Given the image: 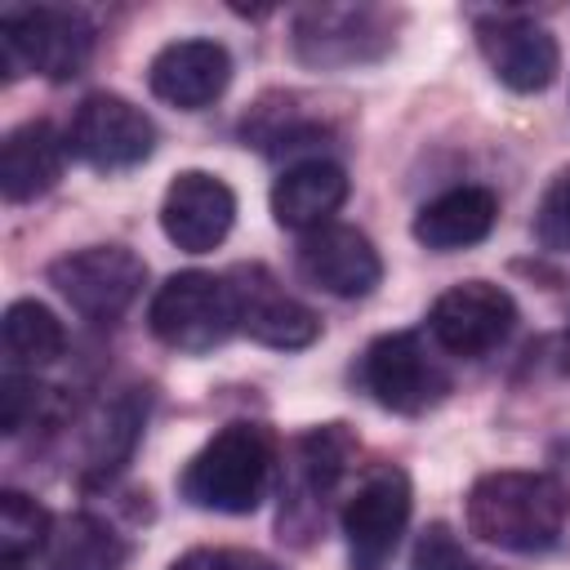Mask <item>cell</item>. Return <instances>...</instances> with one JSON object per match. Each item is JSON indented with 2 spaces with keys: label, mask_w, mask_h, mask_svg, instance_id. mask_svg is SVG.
I'll return each instance as SVG.
<instances>
[{
  "label": "cell",
  "mask_w": 570,
  "mask_h": 570,
  "mask_svg": "<svg viewBox=\"0 0 570 570\" xmlns=\"http://www.w3.org/2000/svg\"><path fill=\"white\" fill-rule=\"evenodd\" d=\"M169 570H232V548H196L178 557Z\"/></svg>",
  "instance_id": "27"
},
{
  "label": "cell",
  "mask_w": 570,
  "mask_h": 570,
  "mask_svg": "<svg viewBox=\"0 0 570 570\" xmlns=\"http://www.w3.org/2000/svg\"><path fill=\"white\" fill-rule=\"evenodd\" d=\"M361 387L392 414H423L450 392V374L414 330H396L365 347Z\"/></svg>",
  "instance_id": "7"
},
{
  "label": "cell",
  "mask_w": 570,
  "mask_h": 570,
  "mask_svg": "<svg viewBox=\"0 0 570 570\" xmlns=\"http://www.w3.org/2000/svg\"><path fill=\"white\" fill-rule=\"evenodd\" d=\"M58 401V387H40L36 379L9 370L0 383V432L18 436L27 428V419H45V410Z\"/></svg>",
  "instance_id": "24"
},
{
  "label": "cell",
  "mask_w": 570,
  "mask_h": 570,
  "mask_svg": "<svg viewBox=\"0 0 570 570\" xmlns=\"http://www.w3.org/2000/svg\"><path fill=\"white\" fill-rule=\"evenodd\" d=\"M347 200V174L334 160H298L272 183V218L289 232H316L325 227L338 205Z\"/></svg>",
  "instance_id": "18"
},
{
  "label": "cell",
  "mask_w": 570,
  "mask_h": 570,
  "mask_svg": "<svg viewBox=\"0 0 570 570\" xmlns=\"http://www.w3.org/2000/svg\"><path fill=\"white\" fill-rule=\"evenodd\" d=\"M476 45L490 62V71L512 89V94H539L557 80L561 71V49L557 36L521 13H494L476 22Z\"/></svg>",
  "instance_id": "13"
},
{
  "label": "cell",
  "mask_w": 570,
  "mask_h": 570,
  "mask_svg": "<svg viewBox=\"0 0 570 570\" xmlns=\"http://www.w3.org/2000/svg\"><path fill=\"white\" fill-rule=\"evenodd\" d=\"M49 534H53V517L31 494L22 490L0 494V561L27 566V557L49 548Z\"/></svg>",
  "instance_id": "22"
},
{
  "label": "cell",
  "mask_w": 570,
  "mask_h": 570,
  "mask_svg": "<svg viewBox=\"0 0 570 570\" xmlns=\"http://www.w3.org/2000/svg\"><path fill=\"white\" fill-rule=\"evenodd\" d=\"M227 285H232V298H236V321L254 343L294 352V347H307L321 334L316 312L303 307L294 294H285V285L267 267H258V263L245 267L240 263V267H232Z\"/></svg>",
  "instance_id": "12"
},
{
  "label": "cell",
  "mask_w": 570,
  "mask_h": 570,
  "mask_svg": "<svg viewBox=\"0 0 570 570\" xmlns=\"http://www.w3.org/2000/svg\"><path fill=\"white\" fill-rule=\"evenodd\" d=\"M227 80H232V53L218 40H174L147 67L151 94L178 111L209 107L214 98H223Z\"/></svg>",
  "instance_id": "16"
},
{
  "label": "cell",
  "mask_w": 570,
  "mask_h": 570,
  "mask_svg": "<svg viewBox=\"0 0 570 570\" xmlns=\"http://www.w3.org/2000/svg\"><path fill=\"white\" fill-rule=\"evenodd\" d=\"M356 454V441L343 423L312 428L294 441L289 450V481H285V503H281V539H307L325 521V499L343 481L347 463Z\"/></svg>",
  "instance_id": "8"
},
{
  "label": "cell",
  "mask_w": 570,
  "mask_h": 570,
  "mask_svg": "<svg viewBox=\"0 0 570 570\" xmlns=\"http://www.w3.org/2000/svg\"><path fill=\"white\" fill-rule=\"evenodd\" d=\"M276 468V436L263 423L236 419L218 428L183 468L178 494L200 512L245 517L263 503Z\"/></svg>",
  "instance_id": "2"
},
{
  "label": "cell",
  "mask_w": 570,
  "mask_h": 570,
  "mask_svg": "<svg viewBox=\"0 0 570 570\" xmlns=\"http://www.w3.org/2000/svg\"><path fill=\"white\" fill-rule=\"evenodd\" d=\"M534 240L552 254H570V169H561L534 209Z\"/></svg>",
  "instance_id": "25"
},
{
  "label": "cell",
  "mask_w": 570,
  "mask_h": 570,
  "mask_svg": "<svg viewBox=\"0 0 570 570\" xmlns=\"http://www.w3.org/2000/svg\"><path fill=\"white\" fill-rule=\"evenodd\" d=\"M62 160H67V138H58V129L49 120H27V125L9 129L4 142H0V191H4V200L22 205V200L45 196L62 178Z\"/></svg>",
  "instance_id": "17"
},
{
  "label": "cell",
  "mask_w": 570,
  "mask_h": 570,
  "mask_svg": "<svg viewBox=\"0 0 570 570\" xmlns=\"http://www.w3.org/2000/svg\"><path fill=\"white\" fill-rule=\"evenodd\" d=\"M142 410H147V405H138V396H120V401L107 410L102 428L94 432V450H89V468H94L98 476L116 472V468L129 459V450H134V441H138V428H142Z\"/></svg>",
  "instance_id": "23"
},
{
  "label": "cell",
  "mask_w": 570,
  "mask_h": 570,
  "mask_svg": "<svg viewBox=\"0 0 570 570\" xmlns=\"http://www.w3.org/2000/svg\"><path fill=\"white\" fill-rule=\"evenodd\" d=\"M392 49V22L370 4H312L294 18V58L316 71L374 62Z\"/></svg>",
  "instance_id": "9"
},
{
  "label": "cell",
  "mask_w": 570,
  "mask_h": 570,
  "mask_svg": "<svg viewBox=\"0 0 570 570\" xmlns=\"http://www.w3.org/2000/svg\"><path fill=\"white\" fill-rule=\"evenodd\" d=\"M232 570H281V566L258 552H232Z\"/></svg>",
  "instance_id": "28"
},
{
  "label": "cell",
  "mask_w": 570,
  "mask_h": 570,
  "mask_svg": "<svg viewBox=\"0 0 570 570\" xmlns=\"http://www.w3.org/2000/svg\"><path fill=\"white\" fill-rule=\"evenodd\" d=\"M94 58V27L80 9L27 4L0 13V62L4 76L36 71L45 80H71Z\"/></svg>",
  "instance_id": "3"
},
{
  "label": "cell",
  "mask_w": 570,
  "mask_h": 570,
  "mask_svg": "<svg viewBox=\"0 0 570 570\" xmlns=\"http://www.w3.org/2000/svg\"><path fill=\"white\" fill-rule=\"evenodd\" d=\"M410 570H481V566H472L468 548L459 543V534L445 521H432V525H423V534L410 552Z\"/></svg>",
  "instance_id": "26"
},
{
  "label": "cell",
  "mask_w": 570,
  "mask_h": 570,
  "mask_svg": "<svg viewBox=\"0 0 570 570\" xmlns=\"http://www.w3.org/2000/svg\"><path fill=\"white\" fill-rule=\"evenodd\" d=\"M570 521V490L552 472H485L468 490V530L503 552H548Z\"/></svg>",
  "instance_id": "1"
},
{
  "label": "cell",
  "mask_w": 570,
  "mask_h": 570,
  "mask_svg": "<svg viewBox=\"0 0 570 570\" xmlns=\"http://www.w3.org/2000/svg\"><path fill=\"white\" fill-rule=\"evenodd\" d=\"M156 147V125L142 107H134L120 94H89L71 125H67V151L80 156L94 169H129L142 165Z\"/></svg>",
  "instance_id": "10"
},
{
  "label": "cell",
  "mask_w": 570,
  "mask_h": 570,
  "mask_svg": "<svg viewBox=\"0 0 570 570\" xmlns=\"http://www.w3.org/2000/svg\"><path fill=\"white\" fill-rule=\"evenodd\" d=\"M147 263L129 245H85L49 263V285L85 321H120L142 294Z\"/></svg>",
  "instance_id": "6"
},
{
  "label": "cell",
  "mask_w": 570,
  "mask_h": 570,
  "mask_svg": "<svg viewBox=\"0 0 570 570\" xmlns=\"http://www.w3.org/2000/svg\"><path fill=\"white\" fill-rule=\"evenodd\" d=\"M499 218V200L494 191L485 187H450L441 191L436 200H428L419 214H414V240L436 249V254H454V249H468L476 240L490 236Z\"/></svg>",
  "instance_id": "19"
},
{
  "label": "cell",
  "mask_w": 570,
  "mask_h": 570,
  "mask_svg": "<svg viewBox=\"0 0 570 570\" xmlns=\"http://www.w3.org/2000/svg\"><path fill=\"white\" fill-rule=\"evenodd\" d=\"M410 476L396 463H374L343 503V534L352 570H387L410 525Z\"/></svg>",
  "instance_id": "5"
},
{
  "label": "cell",
  "mask_w": 570,
  "mask_h": 570,
  "mask_svg": "<svg viewBox=\"0 0 570 570\" xmlns=\"http://www.w3.org/2000/svg\"><path fill=\"white\" fill-rule=\"evenodd\" d=\"M512 325H517V303L508 289L490 281L450 285L428 312V330L436 347H445L450 356H468V361L494 352L512 334Z\"/></svg>",
  "instance_id": "11"
},
{
  "label": "cell",
  "mask_w": 570,
  "mask_h": 570,
  "mask_svg": "<svg viewBox=\"0 0 570 570\" xmlns=\"http://www.w3.org/2000/svg\"><path fill=\"white\" fill-rule=\"evenodd\" d=\"M232 223H236V196L223 178H214L205 169L174 174V183L165 187V200H160V232L178 249L209 254L227 240Z\"/></svg>",
  "instance_id": "14"
},
{
  "label": "cell",
  "mask_w": 570,
  "mask_h": 570,
  "mask_svg": "<svg viewBox=\"0 0 570 570\" xmlns=\"http://www.w3.org/2000/svg\"><path fill=\"white\" fill-rule=\"evenodd\" d=\"M147 325L165 347L187 356L214 352L232 338V330H240L232 285L214 272H174L151 294Z\"/></svg>",
  "instance_id": "4"
},
{
  "label": "cell",
  "mask_w": 570,
  "mask_h": 570,
  "mask_svg": "<svg viewBox=\"0 0 570 570\" xmlns=\"http://www.w3.org/2000/svg\"><path fill=\"white\" fill-rule=\"evenodd\" d=\"M298 276L334 298H365L383 281V258L365 232L325 223L298 240Z\"/></svg>",
  "instance_id": "15"
},
{
  "label": "cell",
  "mask_w": 570,
  "mask_h": 570,
  "mask_svg": "<svg viewBox=\"0 0 570 570\" xmlns=\"http://www.w3.org/2000/svg\"><path fill=\"white\" fill-rule=\"evenodd\" d=\"M67 352V330L62 321L36 303V298H18L4 312V356L18 370H45Z\"/></svg>",
  "instance_id": "21"
},
{
  "label": "cell",
  "mask_w": 570,
  "mask_h": 570,
  "mask_svg": "<svg viewBox=\"0 0 570 570\" xmlns=\"http://www.w3.org/2000/svg\"><path fill=\"white\" fill-rule=\"evenodd\" d=\"M49 570H120L125 566V539L94 512H71L53 521L49 534Z\"/></svg>",
  "instance_id": "20"
}]
</instances>
